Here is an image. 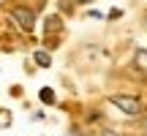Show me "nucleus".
<instances>
[{"label": "nucleus", "mask_w": 147, "mask_h": 136, "mask_svg": "<svg viewBox=\"0 0 147 136\" xmlns=\"http://www.w3.org/2000/svg\"><path fill=\"white\" fill-rule=\"evenodd\" d=\"M38 98H41L47 106H52L55 104V90L52 87H41V90H38Z\"/></svg>", "instance_id": "obj_6"}, {"label": "nucleus", "mask_w": 147, "mask_h": 136, "mask_svg": "<svg viewBox=\"0 0 147 136\" xmlns=\"http://www.w3.org/2000/svg\"><path fill=\"white\" fill-rule=\"evenodd\" d=\"M120 16H123V11H120V8H115V11L109 14V19H120Z\"/></svg>", "instance_id": "obj_9"}, {"label": "nucleus", "mask_w": 147, "mask_h": 136, "mask_svg": "<svg viewBox=\"0 0 147 136\" xmlns=\"http://www.w3.org/2000/svg\"><path fill=\"white\" fill-rule=\"evenodd\" d=\"M74 3H79V5H90L93 0H74Z\"/></svg>", "instance_id": "obj_10"}, {"label": "nucleus", "mask_w": 147, "mask_h": 136, "mask_svg": "<svg viewBox=\"0 0 147 136\" xmlns=\"http://www.w3.org/2000/svg\"><path fill=\"white\" fill-rule=\"evenodd\" d=\"M8 125H11V112L0 106V128H8Z\"/></svg>", "instance_id": "obj_7"}, {"label": "nucleus", "mask_w": 147, "mask_h": 136, "mask_svg": "<svg viewBox=\"0 0 147 136\" xmlns=\"http://www.w3.org/2000/svg\"><path fill=\"white\" fill-rule=\"evenodd\" d=\"M144 136H147V133H144Z\"/></svg>", "instance_id": "obj_12"}, {"label": "nucleus", "mask_w": 147, "mask_h": 136, "mask_svg": "<svg viewBox=\"0 0 147 136\" xmlns=\"http://www.w3.org/2000/svg\"><path fill=\"white\" fill-rule=\"evenodd\" d=\"M44 33H47V36H52V33H63V22H60V16H49L47 25H44Z\"/></svg>", "instance_id": "obj_4"}, {"label": "nucleus", "mask_w": 147, "mask_h": 136, "mask_svg": "<svg viewBox=\"0 0 147 136\" xmlns=\"http://www.w3.org/2000/svg\"><path fill=\"white\" fill-rule=\"evenodd\" d=\"M98 136H120V131H115V128H101Z\"/></svg>", "instance_id": "obj_8"}, {"label": "nucleus", "mask_w": 147, "mask_h": 136, "mask_svg": "<svg viewBox=\"0 0 147 136\" xmlns=\"http://www.w3.org/2000/svg\"><path fill=\"white\" fill-rule=\"evenodd\" d=\"M33 60H36V65H41V68H49V65H52V55L44 52V49H38V52L33 55Z\"/></svg>", "instance_id": "obj_5"}, {"label": "nucleus", "mask_w": 147, "mask_h": 136, "mask_svg": "<svg viewBox=\"0 0 147 136\" xmlns=\"http://www.w3.org/2000/svg\"><path fill=\"white\" fill-rule=\"evenodd\" d=\"M134 65H136L139 71L147 73V49H144V46H139L136 52H134Z\"/></svg>", "instance_id": "obj_3"}, {"label": "nucleus", "mask_w": 147, "mask_h": 136, "mask_svg": "<svg viewBox=\"0 0 147 136\" xmlns=\"http://www.w3.org/2000/svg\"><path fill=\"white\" fill-rule=\"evenodd\" d=\"M109 104L115 106V109H120L125 117H142V114H144L142 98L128 95V93H115V95H109Z\"/></svg>", "instance_id": "obj_1"}, {"label": "nucleus", "mask_w": 147, "mask_h": 136, "mask_svg": "<svg viewBox=\"0 0 147 136\" xmlns=\"http://www.w3.org/2000/svg\"><path fill=\"white\" fill-rule=\"evenodd\" d=\"M11 19H14V25L19 27L22 33H33L36 30V11L30 8V5H11Z\"/></svg>", "instance_id": "obj_2"}, {"label": "nucleus", "mask_w": 147, "mask_h": 136, "mask_svg": "<svg viewBox=\"0 0 147 136\" xmlns=\"http://www.w3.org/2000/svg\"><path fill=\"white\" fill-rule=\"evenodd\" d=\"M144 22H147V14H144Z\"/></svg>", "instance_id": "obj_11"}]
</instances>
